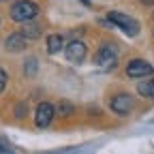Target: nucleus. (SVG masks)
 Wrapping results in <instances>:
<instances>
[{"mask_svg":"<svg viewBox=\"0 0 154 154\" xmlns=\"http://www.w3.org/2000/svg\"><path fill=\"white\" fill-rule=\"evenodd\" d=\"M26 45H28V38L24 36V32H15V34H11V36H7V41H5V47H7V51H22V49H26Z\"/></svg>","mask_w":154,"mask_h":154,"instance_id":"obj_8","label":"nucleus"},{"mask_svg":"<svg viewBox=\"0 0 154 154\" xmlns=\"http://www.w3.org/2000/svg\"><path fill=\"white\" fill-rule=\"evenodd\" d=\"M107 19L116 26V28H120L124 34H128V36H137L139 34V24H137V19H133L131 15H124V13H109L107 15Z\"/></svg>","mask_w":154,"mask_h":154,"instance_id":"obj_1","label":"nucleus"},{"mask_svg":"<svg viewBox=\"0 0 154 154\" xmlns=\"http://www.w3.org/2000/svg\"><path fill=\"white\" fill-rule=\"evenodd\" d=\"M94 62H96V66L103 69V71H111L116 64H118V51H116V47H111V45H103L99 51H96Z\"/></svg>","mask_w":154,"mask_h":154,"instance_id":"obj_3","label":"nucleus"},{"mask_svg":"<svg viewBox=\"0 0 154 154\" xmlns=\"http://www.w3.org/2000/svg\"><path fill=\"white\" fill-rule=\"evenodd\" d=\"M5 86H7V73H5L2 69H0V92L5 90Z\"/></svg>","mask_w":154,"mask_h":154,"instance_id":"obj_14","label":"nucleus"},{"mask_svg":"<svg viewBox=\"0 0 154 154\" xmlns=\"http://www.w3.org/2000/svg\"><path fill=\"white\" fill-rule=\"evenodd\" d=\"M0 154H15L13 152V146L9 143L7 137H0Z\"/></svg>","mask_w":154,"mask_h":154,"instance_id":"obj_12","label":"nucleus"},{"mask_svg":"<svg viewBox=\"0 0 154 154\" xmlns=\"http://www.w3.org/2000/svg\"><path fill=\"white\" fill-rule=\"evenodd\" d=\"M82 2H84L86 7H90V0H82Z\"/></svg>","mask_w":154,"mask_h":154,"instance_id":"obj_16","label":"nucleus"},{"mask_svg":"<svg viewBox=\"0 0 154 154\" xmlns=\"http://www.w3.org/2000/svg\"><path fill=\"white\" fill-rule=\"evenodd\" d=\"M64 54H66V58H69L71 62H82L84 58H86V45L82 41H73V43L66 45Z\"/></svg>","mask_w":154,"mask_h":154,"instance_id":"obj_7","label":"nucleus"},{"mask_svg":"<svg viewBox=\"0 0 154 154\" xmlns=\"http://www.w3.org/2000/svg\"><path fill=\"white\" fill-rule=\"evenodd\" d=\"M137 92L143 96V99H154V77L148 75L146 79H141L137 84Z\"/></svg>","mask_w":154,"mask_h":154,"instance_id":"obj_9","label":"nucleus"},{"mask_svg":"<svg viewBox=\"0 0 154 154\" xmlns=\"http://www.w3.org/2000/svg\"><path fill=\"white\" fill-rule=\"evenodd\" d=\"M36 13H38V7L32 0H19L11 7V17L15 22H30L36 17Z\"/></svg>","mask_w":154,"mask_h":154,"instance_id":"obj_2","label":"nucleus"},{"mask_svg":"<svg viewBox=\"0 0 154 154\" xmlns=\"http://www.w3.org/2000/svg\"><path fill=\"white\" fill-rule=\"evenodd\" d=\"M38 34H41V28H38V24H34V22H26V26H24V36L28 38H36Z\"/></svg>","mask_w":154,"mask_h":154,"instance_id":"obj_11","label":"nucleus"},{"mask_svg":"<svg viewBox=\"0 0 154 154\" xmlns=\"http://www.w3.org/2000/svg\"><path fill=\"white\" fill-rule=\"evenodd\" d=\"M141 2H146V5H154V0H141Z\"/></svg>","mask_w":154,"mask_h":154,"instance_id":"obj_15","label":"nucleus"},{"mask_svg":"<svg viewBox=\"0 0 154 154\" xmlns=\"http://www.w3.org/2000/svg\"><path fill=\"white\" fill-rule=\"evenodd\" d=\"M62 47H64V43H62V36L60 34H51L47 38V51L49 54H58Z\"/></svg>","mask_w":154,"mask_h":154,"instance_id":"obj_10","label":"nucleus"},{"mask_svg":"<svg viewBox=\"0 0 154 154\" xmlns=\"http://www.w3.org/2000/svg\"><path fill=\"white\" fill-rule=\"evenodd\" d=\"M24 71H26L28 75H34V71H36V58H28V62H26Z\"/></svg>","mask_w":154,"mask_h":154,"instance_id":"obj_13","label":"nucleus"},{"mask_svg":"<svg viewBox=\"0 0 154 154\" xmlns=\"http://www.w3.org/2000/svg\"><path fill=\"white\" fill-rule=\"evenodd\" d=\"M51 118H54V105H49V103H41V105L36 107L34 122H36L38 128H47L49 122H51Z\"/></svg>","mask_w":154,"mask_h":154,"instance_id":"obj_5","label":"nucleus"},{"mask_svg":"<svg viewBox=\"0 0 154 154\" xmlns=\"http://www.w3.org/2000/svg\"><path fill=\"white\" fill-rule=\"evenodd\" d=\"M111 109L116 113H120V116H126L131 109H133V96L122 92V94H116L113 99H111Z\"/></svg>","mask_w":154,"mask_h":154,"instance_id":"obj_6","label":"nucleus"},{"mask_svg":"<svg viewBox=\"0 0 154 154\" xmlns=\"http://www.w3.org/2000/svg\"><path fill=\"white\" fill-rule=\"evenodd\" d=\"M154 73V66L150 64V62H146V60H141V58H135V60H131L128 62V66H126V75L128 77H148V75H152Z\"/></svg>","mask_w":154,"mask_h":154,"instance_id":"obj_4","label":"nucleus"}]
</instances>
